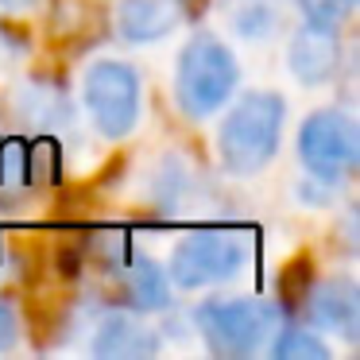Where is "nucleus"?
I'll list each match as a JSON object with an SVG mask.
<instances>
[{
  "label": "nucleus",
  "mask_w": 360,
  "mask_h": 360,
  "mask_svg": "<svg viewBox=\"0 0 360 360\" xmlns=\"http://www.w3.org/2000/svg\"><path fill=\"white\" fill-rule=\"evenodd\" d=\"M287 124V101L275 89H248L229 105L225 120L217 128V155L229 174L256 179L283 143Z\"/></svg>",
  "instance_id": "1"
},
{
  "label": "nucleus",
  "mask_w": 360,
  "mask_h": 360,
  "mask_svg": "<svg viewBox=\"0 0 360 360\" xmlns=\"http://www.w3.org/2000/svg\"><path fill=\"white\" fill-rule=\"evenodd\" d=\"M240 63L217 35L198 32L174 63V101L190 120H210L236 97Z\"/></svg>",
  "instance_id": "2"
},
{
  "label": "nucleus",
  "mask_w": 360,
  "mask_h": 360,
  "mask_svg": "<svg viewBox=\"0 0 360 360\" xmlns=\"http://www.w3.org/2000/svg\"><path fill=\"white\" fill-rule=\"evenodd\" d=\"M279 326L283 310L267 298H205L194 310V329L202 333L205 349L225 360L256 356Z\"/></svg>",
  "instance_id": "3"
},
{
  "label": "nucleus",
  "mask_w": 360,
  "mask_h": 360,
  "mask_svg": "<svg viewBox=\"0 0 360 360\" xmlns=\"http://www.w3.org/2000/svg\"><path fill=\"white\" fill-rule=\"evenodd\" d=\"M252 236L236 229H198L174 244L167 259V279L182 290H202L229 283L248 267Z\"/></svg>",
  "instance_id": "4"
},
{
  "label": "nucleus",
  "mask_w": 360,
  "mask_h": 360,
  "mask_svg": "<svg viewBox=\"0 0 360 360\" xmlns=\"http://www.w3.org/2000/svg\"><path fill=\"white\" fill-rule=\"evenodd\" d=\"M82 105L86 117L105 140H124L136 132L143 112V82L140 70L124 58H97L82 74Z\"/></svg>",
  "instance_id": "5"
},
{
  "label": "nucleus",
  "mask_w": 360,
  "mask_h": 360,
  "mask_svg": "<svg viewBox=\"0 0 360 360\" xmlns=\"http://www.w3.org/2000/svg\"><path fill=\"white\" fill-rule=\"evenodd\" d=\"M298 159L321 186L345 182L360 163V128L341 109H318L298 128Z\"/></svg>",
  "instance_id": "6"
},
{
  "label": "nucleus",
  "mask_w": 360,
  "mask_h": 360,
  "mask_svg": "<svg viewBox=\"0 0 360 360\" xmlns=\"http://www.w3.org/2000/svg\"><path fill=\"white\" fill-rule=\"evenodd\" d=\"M306 321L321 333H337L345 341H356L360 333V290L352 279L333 275L306 290Z\"/></svg>",
  "instance_id": "7"
},
{
  "label": "nucleus",
  "mask_w": 360,
  "mask_h": 360,
  "mask_svg": "<svg viewBox=\"0 0 360 360\" xmlns=\"http://www.w3.org/2000/svg\"><path fill=\"white\" fill-rule=\"evenodd\" d=\"M341 66V35L329 24H310L302 20L298 32L290 35L287 47V70L302 86H326Z\"/></svg>",
  "instance_id": "8"
},
{
  "label": "nucleus",
  "mask_w": 360,
  "mask_h": 360,
  "mask_svg": "<svg viewBox=\"0 0 360 360\" xmlns=\"http://www.w3.org/2000/svg\"><path fill=\"white\" fill-rule=\"evenodd\" d=\"M186 20V0H120L117 32L124 43H159Z\"/></svg>",
  "instance_id": "9"
},
{
  "label": "nucleus",
  "mask_w": 360,
  "mask_h": 360,
  "mask_svg": "<svg viewBox=\"0 0 360 360\" xmlns=\"http://www.w3.org/2000/svg\"><path fill=\"white\" fill-rule=\"evenodd\" d=\"M94 356L101 360H140V356H155L159 352V337L148 321H140L136 314H105L101 326L94 329Z\"/></svg>",
  "instance_id": "10"
},
{
  "label": "nucleus",
  "mask_w": 360,
  "mask_h": 360,
  "mask_svg": "<svg viewBox=\"0 0 360 360\" xmlns=\"http://www.w3.org/2000/svg\"><path fill=\"white\" fill-rule=\"evenodd\" d=\"M120 287L136 314H155L171 306V279L167 267H159L151 256H132L120 267Z\"/></svg>",
  "instance_id": "11"
},
{
  "label": "nucleus",
  "mask_w": 360,
  "mask_h": 360,
  "mask_svg": "<svg viewBox=\"0 0 360 360\" xmlns=\"http://www.w3.org/2000/svg\"><path fill=\"white\" fill-rule=\"evenodd\" d=\"M271 356L275 360H329V345L321 341L318 329H302V326H279L275 329Z\"/></svg>",
  "instance_id": "12"
},
{
  "label": "nucleus",
  "mask_w": 360,
  "mask_h": 360,
  "mask_svg": "<svg viewBox=\"0 0 360 360\" xmlns=\"http://www.w3.org/2000/svg\"><path fill=\"white\" fill-rule=\"evenodd\" d=\"M229 24H233V32L240 39H267L279 27V12L267 0H240L233 8V16H229Z\"/></svg>",
  "instance_id": "13"
},
{
  "label": "nucleus",
  "mask_w": 360,
  "mask_h": 360,
  "mask_svg": "<svg viewBox=\"0 0 360 360\" xmlns=\"http://www.w3.org/2000/svg\"><path fill=\"white\" fill-rule=\"evenodd\" d=\"M298 8H302V20H310V24L341 27L345 12H349V0H298Z\"/></svg>",
  "instance_id": "14"
},
{
  "label": "nucleus",
  "mask_w": 360,
  "mask_h": 360,
  "mask_svg": "<svg viewBox=\"0 0 360 360\" xmlns=\"http://www.w3.org/2000/svg\"><path fill=\"white\" fill-rule=\"evenodd\" d=\"M16 341H20V318L8 302H0V352L12 349Z\"/></svg>",
  "instance_id": "15"
},
{
  "label": "nucleus",
  "mask_w": 360,
  "mask_h": 360,
  "mask_svg": "<svg viewBox=\"0 0 360 360\" xmlns=\"http://www.w3.org/2000/svg\"><path fill=\"white\" fill-rule=\"evenodd\" d=\"M32 4H39V0H0V8L4 12H27Z\"/></svg>",
  "instance_id": "16"
},
{
  "label": "nucleus",
  "mask_w": 360,
  "mask_h": 360,
  "mask_svg": "<svg viewBox=\"0 0 360 360\" xmlns=\"http://www.w3.org/2000/svg\"><path fill=\"white\" fill-rule=\"evenodd\" d=\"M352 4H356V0H349V8H352Z\"/></svg>",
  "instance_id": "17"
}]
</instances>
